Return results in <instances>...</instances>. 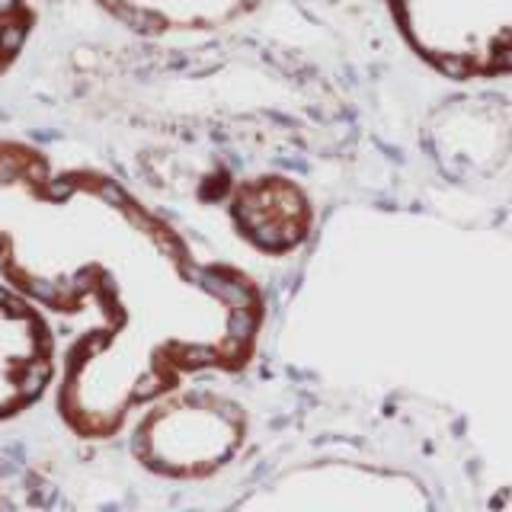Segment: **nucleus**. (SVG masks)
<instances>
[{"label":"nucleus","instance_id":"nucleus-1","mask_svg":"<svg viewBox=\"0 0 512 512\" xmlns=\"http://www.w3.org/2000/svg\"><path fill=\"white\" fill-rule=\"evenodd\" d=\"M410 45L455 77L512 71V0H391Z\"/></svg>","mask_w":512,"mask_h":512}]
</instances>
